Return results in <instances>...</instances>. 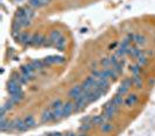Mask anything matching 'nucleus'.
<instances>
[{
	"label": "nucleus",
	"instance_id": "f257e3e1",
	"mask_svg": "<svg viewBox=\"0 0 155 136\" xmlns=\"http://www.w3.org/2000/svg\"><path fill=\"white\" fill-rule=\"evenodd\" d=\"M118 110H119V107L114 106L112 102H109V103H106L104 106V114L103 115L106 117V120L109 121L116 115L117 113H118Z\"/></svg>",
	"mask_w": 155,
	"mask_h": 136
},
{
	"label": "nucleus",
	"instance_id": "f03ea898",
	"mask_svg": "<svg viewBox=\"0 0 155 136\" xmlns=\"http://www.w3.org/2000/svg\"><path fill=\"white\" fill-rule=\"evenodd\" d=\"M65 61V58L61 55H50L47 56L43 59V62L46 64V66H50V65H55V64H63Z\"/></svg>",
	"mask_w": 155,
	"mask_h": 136
},
{
	"label": "nucleus",
	"instance_id": "7ed1b4c3",
	"mask_svg": "<svg viewBox=\"0 0 155 136\" xmlns=\"http://www.w3.org/2000/svg\"><path fill=\"white\" fill-rule=\"evenodd\" d=\"M96 83H97V80L93 78L92 75H90V76H87L85 80L82 82V88L84 92H89V90H91V89L94 88V86H96Z\"/></svg>",
	"mask_w": 155,
	"mask_h": 136
},
{
	"label": "nucleus",
	"instance_id": "20e7f679",
	"mask_svg": "<svg viewBox=\"0 0 155 136\" xmlns=\"http://www.w3.org/2000/svg\"><path fill=\"white\" fill-rule=\"evenodd\" d=\"M7 90H8V93H9L11 95H13V94H16V93H20V92H22V89H21V85H20L18 81H14V80H9V81H8Z\"/></svg>",
	"mask_w": 155,
	"mask_h": 136
},
{
	"label": "nucleus",
	"instance_id": "39448f33",
	"mask_svg": "<svg viewBox=\"0 0 155 136\" xmlns=\"http://www.w3.org/2000/svg\"><path fill=\"white\" fill-rule=\"evenodd\" d=\"M83 88H82V86H74V87H71L70 90L68 92V97H69L70 100H76L78 96H81L83 94Z\"/></svg>",
	"mask_w": 155,
	"mask_h": 136
},
{
	"label": "nucleus",
	"instance_id": "423d86ee",
	"mask_svg": "<svg viewBox=\"0 0 155 136\" xmlns=\"http://www.w3.org/2000/svg\"><path fill=\"white\" fill-rule=\"evenodd\" d=\"M15 39H16V41H18L19 44H21V45H29V44H31V35L29 33L22 32V33H19L15 37Z\"/></svg>",
	"mask_w": 155,
	"mask_h": 136
},
{
	"label": "nucleus",
	"instance_id": "0eeeda50",
	"mask_svg": "<svg viewBox=\"0 0 155 136\" xmlns=\"http://www.w3.org/2000/svg\"><path fill=\"white\" fill-rule=\"evenodd\" d=\"M142 54H145V51L140 49L138 46H130V47L127 48V55H131L134 59H138Z\"/></svg>",
	"mask_w": 155,
	"mask_h": 136
},
{
	"label": "nucleus",
	"instance_id": "6e6552de",
	"mask_svg": "<svg viewBox=\"0 0 155 136\" xmlns=\"http://www.w3.org/2000/svg\"><path fill=\"white\" fill-rule=\"evenodd\" d=\"M74 109H75V102L68 101V102L63 103V107H62L63 117H68L70 114L74 112Z\"/></svg>",
	"mask_w": 155,
	"mask_h": 136
},
{
	"label": "nucleus",
	"instance_id": "1a4fd4ad",
	"mask_svg": "<svg viewBox=\"0 0 155 136\" xmlns=\"http://www.w3.org/2000/svg\"><path fill=\"white\" fill-rule=\"evenodd\" d=\"M109 87L110 80H107V79H99V80H97V83L94 86V88L99 89V90L104 92V93H106V90L109 89Z\"/></svg>",
	"mask_w": 155,
	"mask_h": 136
},
{
	"label": "nucleus",
	"instance_id": "9d476101",
	"mask_svg": "<svg viewBox=\"0 0 155 136\" xmlns=\"http://www.w3.org/2000/svg\"><path fill=\"white\" fill-rule=\"evenodd\" d=\"M13 128H14V130H18V131H26V130L29 129L26 126L23 119H16L15 121H13Z\"/></svg>",
	"mask_w": 155,
	"mask_h": 136
},
{
	"label": "nucleus",
	"instance_id": "9b49d317",
	"mask_svg": "<svg viewBox=\"0 0 155 136\" xmlns=\"http://www.w3.org/2000/svg\"><path fill=\"white\" fill-rule=\"evenodd\" d=\"M45 37H42L41 34H34L31 35V46H43V42H45Z\"/></svg>",
	"mask_w": 155,
	"mask_h": 136
},
{
	"label": "nucleus",
	"instance_id": "f8f14e48",
	"mask_svg": "<svg viewBox=\"0 0 155 136\" xmlns=\"http://www.w3.org/2000/svg\"><path fill=\"white\" fill-rule=\"evenodd\" d=\"M40 120H41L42 123H48V122L53 121V110H51L50 108H49V109H46V110H43L42 114H41Z\"/></svg>",
	"mask_w": 155,
	"mask_h": 136
},
{
	"label": "nucleus",
	"instance_id": "ddd939ff",
	"mask_svg": "<svg viewBox=\"0 0 155 136\" xmlns=\"http://www.w3.org/2000/svg\"><path fill=\"white\" fill-rule=\"evenodd\" d=\"M50 1H51V0H29L28 4H29V6L33 8H40V7H43V6L48 5Z\"/></svg>",
	"mask_w": 155,
	"mask_h": 136
},
{
	"label": "nucleus",
	"instance_id": "4468645a",
	"mask_svg": "<svg viewBox=\"0 0 155 136\" xmlns=\"http://www.w3.org/2000/svg\"><path fill=\"white\" fill-rule=\"evenodd\" d=\"M137 102H138V95H137V94H130V95L125 99L124 104H125V107L130 108V107H133Z\"/></svg>",
	"mask_w": 155,
	"mask_h": 136
},
{
	"label": "nucleus",
	"instance_id": "2eb2a0df",
	"mask_svg": "<svg viewBox=\"0 0 155 136\" xmlns=\"http://www.w3.org/2000/svg\"><path fill=\"white\" fill-rule=\"evenodd\" d=\"M106 121H107L106 117L101 114V115H96V116H93L92 119H91V123H92L93 126H99V127H101V124H104Z\"/></svg>",
	"mask_w": 155,
	"mask_h": 136
},
{
	"label": "nucleus",
	"instance_id": "dca6fc26",
	"mask_svg": "<svg viewBox=\"0 0 155 136\" xmlns=\"http://www.w3.org/2000/svg\"><path fill=\"white\" fill-rule=\"evenodd\" d=\"M132 81H133V86L137 89H141L143 87V81H142V78L139 75H132Z\"/></svg>",
	"mask_w": 155,
	"mask_h": 136
},
{
	"label": "nucleus",
	"instance_id": "f3484780",
	"mask_svg": "<svg viewBox=\"0 0 155 136\" xmlns=\"http://www.w3.org/2000/svg\"><path fill=\"white\" fill-rule=\"evenodd\" d=\"M137 46H143L145 44H146V38H145V35H142V34H134V41H133Z\"/></svg>",
	"mask_w": 155,
	"mask_h": 136
},
{
	"label": "nucleus",
	"instance_id": "a211bd4d",
	"mask_svg": "<svg viewBox=\"0 0 155 136\" xmlns=\"http://www.w3.org/2000/svg\"><path fill=\"white\" fill-rule=\"evenodd\" d=\"M23 121H25V123H26V126L28 128H31V127H35L36 126V121H35L33 115H26L23 117Z\"/></svg>",
	"mask_w": 155,
	"mask_h": 136
},
{
	"label": "nucleus",
	"instance_id": "6ab92c4d",
	"mask_svg": "<svg viewBox=\"0 0 155 136\" xmlns=\"http://www.w3.org/2000/svg\"><path fill=\"white\" fill-rule=\"evenodd\" d=\"M113 126H112V123H110V122H105L104 124H101V131L103 133V134H109L110 131H112L113 130Z\"/></svg>",
	"mask_w": 155,
	"mask_h": 136
},
{
	"label": "nucleus",
	"instance_id": "aec40b11",
	"mask_svg": "<svg viewBox=\"0 0 155 136\" xmlns=\"http://www.w3.org/2000/svg\"><path fill=\"white\" fill-rule=\"evenodd\" d=\"M112 103L114 104V106H117V107H120V106H123L125 102L124 97H123V95H119V94H116V96L112 99V101H111Z\"/></svg>",
	"mask_w": 155,
	"mask_h": 136
},
{
	"label": "nucleus",
	"instance_id": "412c9836",
	"mask_svg": "<svg viewBox=\"0 0 155 136\" xmlns=\"http://www.w3.org/2000/svg\"><path fill=\"white\" fill-rule=\"evenodd\" d=\"M124 60H119V62L118 64H116L112 68L116 71V73L118 74V75H120V74H123V72H124Z\"/></svg>",
	"mask_w": 155,
	"mask_h": 136
},
{
	"label": "nucleus",
	"instance_id": "4be33fe9",
	"mask_svg": "<svg viewBox=\"0 0 155 136\" xmlns=\"http://www.w3.org/2000/svg\"><path fill=\"white\" fill-rule=\"evenodd\" d=\"M23 99V93L22 92H20V93H16V94H13V95L9 96V100L13 102L14 104L19 103L21 100Z\"/></svg>",
	"mask_w": 155,
	"mask_h": 136
},
{
	"label": "nucleus",
	"instance_id": "5701e85b",
	"mask_svg": "<svg viewBox=\"0 0 155 136\" xmlns=\"http://www.w3.org/2000/svg\"><path fill=\"white\" fill-rule=\"evenodd\" d=\"M31 64L33 65V67H34L35 71H40V69H42V68L46 67V64L43 62V60L42 61L41 60H33Z\"/></svg>",
	"mask_w": 155,
	"mask_h": 136
},
{
	"label": "nucleus",
	"instance_id": "b1692460",
	"mask_svg": "<svg viewBox=\"0 0 155 136\" xmlns=\"http://www.w3.org/2000/svg\"><path fill=\"white\" fill-rule=\"evenodd\" d=\"M65 42H67V41H65V38L62 37V38H60L58 40L55 42L54 46L57 48L58 51H64V48H65Z\"/></svg>",
	"mask_w": 155,
	"mask_h": 136
},
{
	"label": "nucleus",
	"instance_id": "393cba45",
	"mask_svg": "<svg viewBox=\"0 0 155 136\" xmlns=\"http://www.w3.org/2000/svg\"><path fill=\"white\" fill-rule=\"evenodd\" d=\"M63 35H62V33L60 32L58 30H54V31H51L50 32V35H49V38L51 39V40L54 41V44L56 42V41L58 40L60 38H62Z\"/></svg>",
	"mask_w": 155,
	"mask_h": 136
},
{
	"label": "nucleus",
	"instance_id": "a878e982",
	"mask_svg": "<svg viewBox=\"0 0 155 136\" xmlns=\"http://www.w3.org/2000/svg\"><path fill=\"white\" fill-rule=\"evenodd\" d=\"M63 107V101L61 99H56L55 101H53V103L50 104V109L51 110H56V109H61Z\"/></svg>",
	"mask_w": 155,
	"mask_h": 136
},
{
	"label": "nucleus",
	"instance_id": "bb28decb",
	"mask_svg": "<svg viewBox=\"0 0 155 136\" xmlns=\"http://www.w3.org/2000/svg\"><path fill=\"white\" fill-rule=\"evenodd\" d=\"M62 117H63L62 108H61V109L53 110V121H58L60 119H62Z\"/></svg>",
	"mask_w": 155,
	"mask_h": 136
},
{
	"label": "nucleus",
	"instance_id": "cd10ccee",
	"mask_svg": "<svg viewBox=\"0 0 155 136\" xmlns=\"http://www.w3.org/2000/svg\"><path fill=\"white\" fill-rule=\"evenodd\" d=\"M147 56H146V54H142V55H140L138 59H137V64L139 65L140 67H143L145 65L147 64Z\"/></svg>",
	"mask_w": 155,
	"mask_h": 136
},
{
	"label": "nucleus",
	"instance_id": "c85d7f7f",
	"mask_svg": "<svg viewBox=\"0 0 155 136\" xmlns=\"http://www.w3.org/2000/svg\"><path fill=\"white\" fill-rule=\"evenodd\" d=\"M130 71L132 73V75H139L140 73H141V67L138 64H135L130 67Z\"/></svg>",
	"mask_w": 155,
	"mask_h": 136
},
{
	"label": "nucleus",
	"instance_id": "c756f323",
	"mask_svg": "<svg viewBox=\"0 0 155 136\" xmlns=\"http://www.w3.org/2000/svg\"><path fill=\"white\" fill-rule=\"evenodd\" d=\"M121 86H124V87H126V88H131V86L133 85V81H132V78H126V79H124V80L121 81V83H120Z\"/></svg>",
	"mask_w": 155,
	"mask_h": 136
},
{
	"label": "nucleus",
	"instance_id": "7c9ffc66",
	"mask_svg": "<svg viewBox=\"0 0 155 136\" xmlns=\"http://www.w3.org/2000/svg\"><path fill=\"white\" fill-rule=\"evenodd\" d=\"M92 127H93L92 123H83V124L81 126L79 130H81V131H83V133H86V131H89Z\"/></svg>",
	"mask_w": 155,
	"mask_h": 136
},
{
	"label": "nucleus",
	"instance_id": "2f4dec72",
	"mask_svg": "<svg viewBox=\"0 0 155 136\" xmlns=\"http://www.w3.org/2000/svg\"><path fill=\"white\" fill-rule=\"evenodd\" d=\"M101 65L103 66V68H110V67H112V66H111V62H110L109 58H104V59H101Z\"/></svg>",
	"mask_w": 155,
	"mask_h": 136
},
{
	"label": "nucleus",
	"instance_id": "473e14b6",
	"mask_svg": "<svg viewBox=\"0 0 155 136\" xmlns=\"http://www.w3.org/2000/svg\"><path fill=\"white\" fill-rule=\"evenodd\" d=\"M109 59H110V62H111V66H112V67H113L116 64H118V62H119V58H118L116 54L109 56Z\"/></svg>",
	"mask_w": 155,
	"mask_h": 136
},
{
	"label": "nucleus",
	"instance_id": "72a5a7b5",
	"mask_svg": "<svg viewBox=\"0 0 155 136\" xmlns=\"http://www.w3.org/2000/svg\"><path fill=\"white\" fill-rule=\"evenodd\" d=\"M127 92H128V88H126V87H124V86H121V85H120V87L118 88V92H117V94L124 96L125 94L127 93Z\"/></svg>",
	"mask_w": 155,
	"mask_h": 136
},
{
	"label": "nucleus",
	"instance_id": "f704fd0d",
	"mask_svg": "<svg viewBox=\"0 0 155 136\" xmlns=\"http://www.w3.org/2000/svg\"><path fill=\"white\" fill-rule=\"evenodd\" d=\"M53 45H55V44L50 38H46V39H45V42H43V46H45V47H51Z\"/></svg>",
	"mask_w": 155,
	"mask_h": 136
},
{
	"label": "nucleus",
	"instance_id": "c9c22d12",
	"mask_svg": "<svg viewBox=\"0 0 155 136\" xmlns=\"http://www.w3.org/2000/svg\"><path fill=\"white\" fill-rule=\"evenodd\" d=\"M46 136H63V134H61V133H49Z\"/></svg>",
	"mask_w": 155,
	"mask_h": 136
},
{
	"label": "nucleus",
	"instance_id": "e433bc0d",
	"mask_svg": "<svg viewBox=\"0 0 155 136\" xmlns=\"http://www.w3.org/2000/svg\"><path fill=\"white\" fill-rule=\"evenodd\" d=\"M117 46H118V44H117V42H113V44H112V45H110L109 49H111V51H112V49H114V48H116Z\"/></svg>",
	"mask_w": 155,
	"mask_h": 136
},
{
	"label": "nucleus",
	"instance_id": "4c0bfd02",
	"mask_svg": "<svg viewBox=\"0 0 155 136\" xmlns=\"http://www.w3.org/2000/svg\"><path fill=\"white\" fill-rule=\"evenodd\" d=\"M63 136H77L75 133H65V134H63Z\"/></svg>",
	"mask_w": 155,
	"mask_h": 136
},
{
	"label": "nucleus",
	"instance_id": "58836bf2",
	"mask_svg": "<svg viewBox=\"0 0 155 136\" xmlns=\"http://www.w3.org/2000/svg\"><path fill=\"white\" fill-rule=\"evenodd\" d=\"M154 83H155V80H154V79H152L150 81H148V85H149V86H153Z\"/></svg>",
	"mask_w": 155,
	"mask_h": 136
},
{
	"label": "nucleus",
	"instance_id": "ea45409f",
	"mask_svg": "<svg viewBox=\"0 0 155 136\" xmlns=\"http://www.w3.org/2000/svg\"><path fill=\"white\" fill-rule=\"evenodd\" d=\"M77 136H89V135H87L86 133H83V131H82V133H79V134H77Z\"/></svg>",
	"mask_w": 155,
	"mask_h": 136
}]
</instances>
